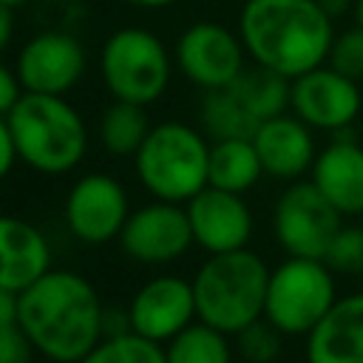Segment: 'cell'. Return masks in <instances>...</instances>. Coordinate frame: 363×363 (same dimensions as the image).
I'll return each instance as SVG.
<instances>
[{"label": "cell", "instance_id": "6da1fadb", "mask_svg": "<svg viewBox=\"0 0 363 363\" xmlns=\"http://www.w3.org/2000/svg\"><path fill=\"white\" fill-rule=\"evenodd\" d=\"M96 286L74 269H48L17 295V323L51 363H77L102 340Z\"/></svg>", "mask_w": 363, "mask_h": 363}, {"label": "cell", "instance_id": "7a4b0ae2", "mask_svg": "<svg viewBox=\"0 0 363 363\" xmlns=\"http://www.w3.org/2000/svg\"><path fill=\"white\" fill-rule=\"evenodd\" d=\"M238 37L255 65L295 79L326 62L335 20L318 0H244Z\"/></svg>", "mask_w": 363, "mask_h": 363}, {"label": "cell", "instance_id": "3957f363", "mask_svg": "<svg viewBox=\"0 0 363 363\" xmlns=\"http://www.w3.org/2000/svg\"><path fill=\"white\" fill-rule=\"evenodd\" d=\"M6 119L20 162L43 176H62L88 153V125L65 96L26 91Z\"/></svg>", "mask_w": 363, "mask_h": 363}, {"label": "cell", "instance_id": "277c9868", "mask_svg": "<svg viewBox=\"0 0 363 363\" xmlns=\"http://www.w3.org/2000/svg\"><path fill=\"white\" fill-rule=\"evenodd\" d=\"M269 267L252 250L213 252L193 275L199 320L235 335L247 323L264 318Z\"/></svg>", "mask_w": 363, "mask_h": 363}, {"label": "cell", "instance_id": "5b68a950", "mask_svg": "<svg viewBox=\"0 0 363 363\" xmlns=\"http://www.w3.org/2000/svg\"><path fill=\"white\" fill-rule=\"evenodd\" d=\"M133 162L142 187L153 199L184 204L207 187L210 145L193 125L167 119L150 128Z\"/></svg>", "mask_w": 363, "mask_h": 363}, {"label": "cell", "instance_id": "8992f818", "mask_svg": "<svg viewBox=\"0 0 363 363\" xmlns=\"http://www.w3.org/2000/svg\"><path fill=\"white\" fill-rule=\"evenodd\" d=\"M173 57L167 45L142 26H125L105 37L99 48V77L113 99L150 105L170 85Z\"/></svg>", "mask_w": 363, "mask_h": 363}, {"label": "cell", "instance_id": "52a82bcc", "mask_svg": "<svg viewBox=\"0 0 363 363\" xmlns=\"http://www.w3.org/2000/svg\"><path fill=\"white\" fill-rule=\"evenodd\" d=\"M335 301V278L326 261L289 255L269 269L264 318L284 335H309Z\"/></svg>", "mask_w": 363, "mask_h": 363}, {"label": "cell", "instance_id": "ba28073f", "mask_svg": "<svg viewBox=\"0 0 363 363\" xmlns=\"http://www.w3.org/2000/svg\"><path fill=\"white\" fill-rule=\"evenodd\" d=\"M343 227V213L309 182L289 184L272 210V230L286 255L323 258Z\"/></svg>", "mask_w": 363, "mask_h": 363}, {"label": "cell", "instance_id": "9c48e42d", "mask_svg": "<svg viewBox=\"0 0 363 363\" xmlns=\"http://www.w3.org/2000/svg\"><path fill=\"white\" fill-rule=\"evenodd\" d=\"M247 48L238 31L216 20H199L187 26L173 48L176 68L201 91L230 85L247 65Z\"/></svg>", "mask_w": 363, "mask_h": 363}, {"label": "cell", "instance_id": "30bf717a", "mask_svg": "<svg viewBox=\"0 0 363 363\" xmlns=\"http://www.w3.org/2000/svg\"><path fill=\"white\" fill-rule=\"evenodd\" d=\"M88 54L77 34L68 28H45L31 34L14 62L23 91L65 96L85 74Z\"/></svg>", "mask_w": 363, "mask_h": 363}, {"label": "cell", "instance_id": "8fae6325", "mask_svg": "<svg viewBox=\"0 0 363 363\" xmlns=\"http://www.w3.org/2000/svg\"><path fill=\"white\" fill-rule=\"evenodd\" d=\"M128 216V193L111 173L79 176L71 184L62 207L68 233L82 244H108L119 238Z\"/></svg>", "mask_w": 363, "mask_h": 363}, {"label": "cell", "instance_id": "7c38bea8", "mask_svg": "<svg viewBox=\"0 0 363 363\" xmlns=\"http://www.w3.org/2000/svg\"><path fill=\"white\" fill-rule=\"evenodd\" d=\"M363 108L357 79L335 71L329 62L301 74L289 85V111L312 130H349Z\"/></svg>", "mask_w": 363, "mask_h": 363}, {"label": "cell", "instance_id": "4fadbf2b", "mask_svg": "<svg viewBox=\"0 0 363 363\" xmlns=\"http://www.w3.org/2000/svg\"><path fill=\"white\" fill-rule=\"evenodd\" d=\"M193 230L187 210L176 201H150L133 210L119 233V247L142 264H170L190 250Z\"/></svg>", "mask_w": 363, "mask_h": 363}, {"label": "cell", "instance_id": "5bb4252c", "mask_svg": "<svg viewBox=\"0 0 363 363\" xmlns=\"http://www.w3.org/2000/svg\"><path fill=\"white\" fill-rule=\"evenodd\" d=\"M130 326L136 335L167 343L182 329H187L196 315V295L193 281H184L179 275H156L147 284L136 289L128 306Z\"/></svg>", "mask_w": 363, "mask_h": 363}, {"label": "cell", "instance_id": "9a60e30c", "mask_svg": "<svg viewBox=\"0 0 363 363\" xmlns=\"http://www.w3.org/2000/svg\"><path fill=\"white\" fill-rule=\"evenodd\" d=\"M193 241L207 252L241 250L252 238V213L241 193H230L207 184L190 201H184Z\"/></svg>", "mask_w": 363, "mask_h": 363}, {"label": "cell", "instance_id": "2e32d148", "mask_svg": "<svg viewBox=\"0 0 363 363\" xmlns=\"http://www.w3.org/2000/svg\"><path fill=\"white\" fill-rule=\"evenodd\" d=\"M252 145L258 150L264 173L275 179H298L315 164V136L312 128L295 113H278L258 125L252 133Z\"/></svg>", "mask_w": 363, "mask_h": 363}, {"label": "cell", "instance_id": "e0dca14e", "mask_svg": "<svg viewBox=\"0 0 363 363\" xmlns=\"http://www.w3.org/2000/svg\"><path fill=\"white\" fill-rule=\"evenodd\" d=\"M309 173L312 184L343 216L363 213V147L346 130H337L335 139L318 150Z\"/></svg>", "mask_w": 363, "mask_h": 363}, {"label": "cell", "instance_id": "ac0fdd59", "mask_svg": "<svg viewBox=\"0 0 363 363\" xmlns=\"http://www.w3.org/2000/svg\"><path fill=\"white\" fill-rule=\"evenodd\" d=\"M51 269V247L40 227L17 216H0V289L20 295Z\"/></svg>", "mask_w": 363, "mask_h": 363}, {"label": "cell", "instance_id": "d6986e66", "mask_svg": "<svg viewBox=\"0 0 363 363\" xmlns=\"http://www.w3.org/2000/svg\"><path fill=\"white\" fill-rule=\"evenodd\" d=\"M306 363H363V292L337 298L306 335Z\"/></svg>", "mask_w": 363, "mask_h": 363}, {"label": "cell", "instance_id": "ffe728a7", "mask_svg": "<svg viewBox=\"0 0 363 363\" xmlns=\"http://www.w3.org/2000/svg\"><path fill=\"white\" fill-rule=\"evenodd\" d=\"M264 167L252 139H216L210 145V164H207V184L244 193L261 179Z\"/></svg>", "mask_w": 363, "mask_h": 363}, {"label": "cell", "instance_id": "44dd1931", "mask_svg": "<svg viewBox=\"0 0 363 363\" xmlns=\"http://www.w3.org/2000/svg\"><path fill=\"white\" fill-rule=\"evenodd\" d=\"M289 85L292 79H286L284 74L252 62V68H244L227 88L261 125L289 108Z\"/></svg>", "mask_w": 363, "mask_h": 363}, {"label": "cell", "instance_id": "7402d4cb", "mask_svg": "<svg viewBox=\"0 0 363 363\" xmlns=\"http://www.w3.org/2000/svg\"><path fill=\"white\" fill-rule=\"evenodd\" d=\"M150 128L145 105L113 99L99 116V142L111 156H136Z\"/></svg>", "mask_w": 363, "mask_h": 363}, {"label": "cell", "instance_id": "603a6c76", "mask_svg": "<svg viewBox=\"0 0 363 363\" xmlns=\"http://www.w3.org/2000/svg\"><path fill=\"white\" fill-rule=\"evenodd\" d=\"M199 122L213 142L216 139H252V133L258 130V122L250 116V111L235 99V94L227 85L204 91Z\"/></svg>", "mask_w": 363, "mask_h": 363}, {"label": "cell", "instance_id": "cb8c5ba5", "mask_svg": "<svg viewBox=\"0 0 363 363\" xmlns=\"http://www.w3.org/2000/svg\"><path fill=\"white\" fill-rule=\"evenodd\" d=\"M230 335L204 323L193 320L187 329H182L176 337L164 343V360L167 363H233Z\"/></svg>", "mask_w": 363, "mask_h": 363}, {"label": "cell", "instance_id": "d4e9b609", "mask_svg": "<svg viewBox=\"0 0 363 363\" xmlns=\"http://www.w3.org/2000/svg\"><path fill=\"white\" fill-rule=\"evenodd\" d=\"M77 363H167V360H164V343L128 332V335L102 337Z\"/></svg>", "mask_w": 363, "mask_h": 363}, {"label": "cell", "instance_id": "484cf974", "mask_svg": "<svg viewBox=\"0 0 363 363\" xmlns=\"http://www.w3.org/2000/svg\"><path fill=\"white\" fill-rule=\"evenodd\" d=\"M235 346H238L241 360L247 363H272L281 354L284 332L272 326L267 318H258L247 323L241 332H235Z\"/></svg>", "mask_w": 363, "mask_h": 363}, {"label": "cell", "instance_id": "4316f807", "mask_svg": "<svg viewBox=\"0 0 363 363\" xmlns=\"http://www.w3.org/2000/svg\"><path fill=\"white\" fill-rule=\"evenodd\" d=\"M323 261L332 272L360 275L363 272V227H340Z\"/></svg>", "mask_w": 363, "mask_h": 363}, {"label": "cell", "instance_id": "83f0119b", "mask_svg": "<svg viewBox=\"0 0 363 363\" xmlns=\"http://www.w3.org/2000/svg\"><path fill=\"white\" fill-rule=\"evenodd\" d=\"M326 62L352 79H363V26L360 23L343 31H335Z\"/></svg>", "mask_w": 363, "mask_h": 363}, {"label": "cell", "instance_id": "f1b7e54d", "mask_svg": "<svg viewBox=\"0 0 363 363\" xmlns=\"http://www.w3.org/2000/svg\"><path fill=\"white\" fill-rule=\"evenodd\" d=\"M34 352V343L26 337L17 320L0 329V363H31Z\"/></svg>", "mask_w": 363, "mask_h": 363}, {"label": "cell", "instance_id": "f546056e", "mask_svg": "<svg viewBox=\"0 0 363 363\" xmlns=\"http://www.w3.org/2000/svg\"><path fill=\"white\" fill-rule=\"evenodd\" d=\"M23 85L14 68H9L6 62H0V116H9V111L17 105V99L23 96Z\"/></svg>", "mask_w": 363, "mask_h": 363}, {"label": "cell", "instance_id": "4dcf8cb0", "mask_svg": "<svg viewBox=\"0 0 363 363\" xmlns=\"http://www.w3.org/2000/svg\"><path fill=\"white\" fill-rule=\"evenodd\" d=\"M17 147H14V136H11V128H9V119L0 116V182L11 173L14 162H17Z\"/></svg>", "mask_w": 363, "mask_h": 363}, {"label": "cell", "instance_id": "1f68e13d", "mask_svg": "<svg viewBox=\"0 0 363 363\" xmlns=\"http://www.w3.org/2000/svg\"><path fill=\"white\" fill-rule=\"evenodd\" d=\"M128 332H133L128 309H102V337L128 335Z\"/></svg>", "mask_w": 363, "mask_h": 363}, {"label": "cell", "instance_id": "d6a6232c", "mask_svg": "<svg viewBox=\"0 0 363 363\" xmlns=\"http://www.w3.org/2000/svg\"><path fill=\"white\" fill-rule=\"evenodd\" d=\"M14 26H17V20H14V9L0 3V54H3V51L11 45Z\"/></svg>", "mask_w": 363, "mask_h": 363}, {"label": "cell", "instance_id": "836d02e7", "mask_svg": "<svg viewBox=\"0 0 363 363\" xmlns=\"http://www.w3.org/2000/svg\"><path fill=\"white\" fill-rule=\"evenodd\" d=\"M17 320V295L9 289H0V329Z\"/></svg>", "mask_w": 363, "mask_h": 363}, {"label": "cell", "instance_id": "e575fe53", "mask_svg": "<svg viewBox=\"0 0 363 363\" xmlns=\"http://www.w3.org/2000/svg\"><path fill=\"white\" fill-rule=\"evenodd\" d=\"M318 3H320V9H323L332 20H337V17L349 14V11H354V0H318Z\"/></svg>", "mask_w": 363, "mask_h": 363}, {"label": "cell", "instance_id": "d590c367", "mask_svg": "<svg viewBox=\"0 0 363 363\" xmlns=\"http://www.w3.org/2000/svg\"><path fill=\"white\" fill-rule=\"evenodd\" d=\"M125 3H130V6H136V9H167V6H173L176 0H125Z\"/></svg>", "mask_w": 363, "mask_h": 363}, {"label": "cell", "instance_id": "8d00e7d4", "mask_svg": "<svg viewBox=\"0 0 363 363\" xmlns=\"http://www.w3.org/2000/svg\"><path fill=\"white\" fill-rule=\"evenodd\" d=\"M354 23L363 26V0H354Z\"/></svg>", "mask_w": 363, "mask_h": 363}, {"label": "cell", "instance_id": "74e56055", "mask_svg": "<svg viewBox=\"0 0 363 363\" xmlns=\"http://www.w3.org/2000/svg\"><path fill=\"white\" fill-rule=\"evenodd\" d=\"M3 6H11V9H17V6H26L28 0H0Z\"/></svg>", "mask_w": 363, "mask_h": 363}, {"label": "cell", "instance_id": "f35d334b", "mask_svg": "<svg viewBox=\"0 0 363 363\" xmlns=\"http://www.w3.org/2000/svg\"><path fill=\"white\" fill-rule=\"evenodd\" d=\"M244 363H247V360H244Z\"/></svg>", "mask_w": 363, "mask_h": 363}]
</instances>
